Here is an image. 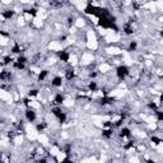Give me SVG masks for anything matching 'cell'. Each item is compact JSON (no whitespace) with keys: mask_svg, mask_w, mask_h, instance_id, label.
Returning <instances> with one entry per match:
<instances>
[{"mask_svg":"<svg viewBox=\"0 0 163 163\" xmlns=\"http://www.w3.org/2000/svg\"><path fill=\"white\" fill-rule=\"evenodd\" d=\"M13 15H14V12H13V10H4V12H3V17H4L5 19H10Z\"/></svg>","mask_w":163,"mask_h":163,"instance_id":"cell-11","label":"cell"},{"mask_svg":"<svg viewBox=\"0 0 163 163\" xmlns=\"http://www.w3.org/2000/svg\"><path fill=\"white\" fill-rule=\"evenodd\" d=\"M88 88H89V90H92V92H96V90H97V83H96V82H90L88 84Z\"/></svg>","mask_w":163,"mask_h":163,"instance_id":"cell-14","label":"cell"},{"mask_svg":"<svg viewBox=\"0 0 163 163\" xmlns=\"http://www.w3.org/2000/svg\"><path fill=\"white\" fill-rule=\"evenodd\" d=\"M129 50L130 51H135L136 50V42L133 41V42H130V46H129Z\"/></svg>","mask_w":163,"mask_h":163,"instance_id":"cell-16","label":"cell"},{"mask_svg":"<svg viewBox=\"0 0 163 163\" xmlns=\"http://www.w3.org/2000/svg\"><path fill=\"white\" fill-rule=\"evenodd\" d=\"M59 55H60V60L64 61V62H66V61L69 60V54H68L66 51H61Z\"/></svg>","mask_w":163,"mask_h":163,"instance_id":"cell-9","label":"cell"},{"mask_svg":"<svg viewBox=\"0 0 163 163\" xmlns=\"http://www.w3.org/2000/svg\"><path fill=\"white\" fill-rule=\"evenodd\" d=\"M24 65H26V64H23V62L14 61V68H15V69H18V70H22V69H24Z\"/></svg>","mask_w":163,"mask_h":163,"instance_id":"cell-12","label":"cell"},{"mask_svg":"<svg viewBox=\"0 0 163 163\" xmlns=\"http://www.w3.org/2000/svg\"><path fill=\"white\" fill-rule=\"evenodd\" d=\"M64 96L61 94V93H58L56 96H55V98H54V102L56 104H62V102H64Z\"/></svg>","mask_w":163,"mask_h":163,"instance_id":"cell-6","label":"cell"},{"mask_svg":"<svg viewBox=\"0 0 163 163\" xmlns=\"http://www.w3.org/2000/svg\"><path fill=\"white\" fill-rule=\"evenodd\" d=\"M61 84H62V78L61 76H55L51 80V86H54V87H61Z\"/></svg>","mask_w":163,"mask_h":163,"instance_id":"cell-3","label":"cell"},{"mask_svg":"<svg viewBox=\"0 0 163 163\" xmlns=\"http://www.w3.org/2000/svg\"><path fill=\"white\" fill-rule=\"evenodd\" d=\"M47 74H48V72H47V70H42V72L38 74V80H40V82H41V80H44L45 78L47 76Z\"/></svg>","mask_w":163,"mask_h":163,"instance_id":"cell-13","label":"cell"},{"mask_svg":"<svg viewBox=\"0 0 163 163\" xmlns=\"http://www.w3.org/2000/svg\"><path fill=\"white\" fill-rule=\"evenodd\" d=\"M152 141H154L155 144H161V143H162V140H161L159 138H157V136H153V138H152Z\"/></svg>","mask_w":163,"mask_h":163,"instance_id":"cell-18","label":"cell"},{"mask_svg":"<svg viewBox=\"0 0 163 163\" xmlns=\"http://www.w3.org/2000/svg\"><path fill=\"white\" fill-rule=\"evenodd\" d=\"M0 79H1V80H4V82L9 80V79H10V73H9V72H6V70H3V72L0 73Z\"/></svg>","mask_w":163,"mask_h":163,"instance_id":"cell-5","label":"cell"},{"mask_svg":"<svg viewBox=\"0 0 163 163\" xmlns=\"http://www.w3.org/2000/svg\"><path fill=\"white\" fill-rule=\"evenodd\" d=\"M12 52H14V54H19V52H20V47H19L18 45H15L14 47L12 48Z\"/></svg>","mask_w":163,"mask_h":163,"instance_id":"cell-17","label":"cell"},{"mask_svg":"<svg viewBox=\"0 0 163 163\" xmlns=\"http://www.w3.org/2000/svg\"><path fill=\"white\" fill-rule=\"evenodd\" d=\"M124 32H125L126 34H131V33L134 32V31H133V26H131V24H129V23H127V24H125V26H124Z\"/></svg>","mask_w":163,"mask_h":163,"instance_id":"cell-10","label":"cell"},{"mask_svg":"<svg viewBox=\"0 0 163 163\" xmlns=\"http://www.w3.org/2000/svg\"><path fill=\"white\" fill-rule=\"evenodd\" d=\"M38 94V90L37 89H31L30 93H28V97H36Z\"/></svg>","mask_w":163,"mask_h":163,"instance_id":"cell-15","label":"cell"},{"mask_svg":"<svg viewBox=\"0 0 163 163\" xmlns=\"http://www.w3.org/2000/svg\"><path fill=\"white\" fill-rule=\"evenodd\" d=\"M112 127H108V129H104L103 131H102V135H103L104 138H107V139H110L111 136H112Z\"/></svg>","mask_w":163,"mask_h":163,"instance_id":"cell-8","label":"cell"},{"mask_svg":"<svg viewBox=\"0 0 163 163\" xmlns=\"http://www.w3.org/2000/svg\"><path fill=\"white\" fill-rule=\"evenodd\" d=\"M26 119L28 120L30 122H33L36 120V112L33 110H27L26 111Z\"/></svg>","mask_w":163,"mask_h":163,"instance_id":"cell-2","label":"cell"},{"mask_svg":"<svg viewBox=\"0 0 163 163\" xmlns=\"http://www.w3.org/2000/svg\"><path fill=\"white\" fill-rule=\"evenodd\" d=\"M129 68L126 66V65H120L117 66V69H116V74L119 76V79H125L127 75H129Z\"/></svg>","mask_w":163,"mask_h":163,"instance_id":"cell-1","label":"cell"},{"mask_svg":"<svg viewBox=\"0 0 163 163\" xmlns=\"http://www.w3.org/2000/svg\"><path fill=\"white\" fill-rule=\"evenodd\" d=\"M155 114H157V117H158V120H159V121H162V120H163V114H162V112L157 110V111H155Z\"/></svg>","mask_w":163,"mask_h":163,"instance_id":"cell-19","label":"cell"},{"mask_svg":"<svg viewBox=\"0 0 163 163\" xmlns=\"http://www.w3.org/2000/svg\"><path fill=\"white\" fill-rule=\"evenodd\" d=\"M74 76H75L74 69H68V70L65 72V78H66L68 80H72V79H73Z\"/></svg>","mask_w":163,"mask_h":163,"instance_id":"cell-4","label":"cell"},{"mask_svg":"<svg viewBox=\"0 0 163 163\" xmlns=\"http://www.w3.org/2000/svg\"><path fill=\"white\" fill-rule=\"evenodd\" d=\"M127 136H130V129H127V127L121 129V131H120V138H127Z\"/></svg>","mask_w":163,"mask_h":163,"instance_id":"cell-7","label":"cell"}]
</instances>
